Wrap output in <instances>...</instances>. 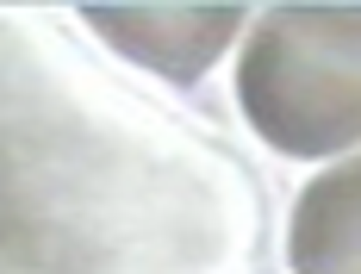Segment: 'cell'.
<instances>
[{"instance_id": "cell-1", "label": "cell", "mask_w": 361, "mask_h": 274, "mask_svg": "<svg viewBox=\"0 0 361 274\" xmlns=\"http://www.w3.org/2000/svg\"><path fill=\"white\" fill-rule=\"evenodd\" d=\"M250 131L293 162L361 150V6H274L237 56Z\"/></svg>"}, {"instance_id": "cell-2", "label": "cell", "mask_w": 361, "mask_h": 274, "mask_svg": "<svg viewBox=\"0 0 361 274\" xmlns=\"http://www.w3.org/2000/svg\"><path fill=\"white\" fill-rule=\"evenodd\" d=\"M81 19L112 50L137 56L169 81H200L218 50L237 37L243 6H81Z\"/></svg>"}, {"instance_id": "cell-3", "label": "cell", "mask_w": 361, "mask_h": 274, "mask_svg": "<svg viewBox=\"0 0 361 274\" xmlns=\"http://www.w3.org/2000/svg\"><path fill=\"white\" fill-rule=\"evenodd\" d=\"M287 262L293 274H361V150L299 187Z\"/></svg>"}]
</instances>
